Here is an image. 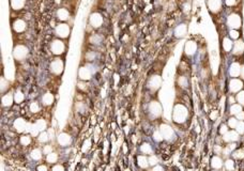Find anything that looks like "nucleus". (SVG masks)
<instances>
[{
    "instance_id": "f257e3e1",
    "label": "nucleus",
    "mask_w": 244,
    "mask_h": 171,
    "mask_svg": "<svg viewBox=\"0 0 244 171\" xmlns=\"http://www.w3.org/2000/svg\"><path fill=\"white\" fill-rule=\"evenodd\" d=\"M50 50L54 55H61L64 52L65 50V45L64 43L61 41V40H55V41L52 42V45H50Z\"/></svg>"
},
{
    "instance_id": "f03ea898",
    "label": "nucleus",
    "mask_w": 244,
    "mask_h": 171,
    "mask_svg": "<svg viewBox=\"0 0 244 171\" xmlns=\"http://www.w3.org/2000/svg\"><path fill=\"white\" fill-rule=\"evenodd\" d=\"M28 55V48L24 45H17L13 50V56L16 60H24Z\"/></svg>"
},
{
    "instance_id": "7ed1b4c3",
    "label": "nucleus",
    "mask_w": 244,
    "mask_h": 171,
    "mask_svg": "<svg viewBox=\"0 0 244 171\" xmlns=\"http://www.w3.org/2000/svg\"><path fill=\"white\" fill-rule=\"evenodd\" d=\"M227 24L228 26L230 27L231 29H236L237 30L238 28L241 27V24H242V21H241V17L239 16L238 14H230L228 16V19H227Z\"/></svg>"
},
{
    "instance_id": "20e7f679",
    "label": "nucleus",
    "mask_w": 244,
    "mask_h": 171,
    "mask_svg": "<svg viewBox=\"0 0 244 171\" xmlns=\"http://www.w3.org/2000/svg\"><path fill=\"white\" fill-rule=\"evenodd\" d=\"M63 67H64V64L61 59H55L50 63V71L56 75L61 74L63 72Z\"/></svg>"
},
{
    "instance_id": "39448f33",
    "label": "nucleus",
    "mask_w": 244,
    "mask_h": 171,
    "mask_svg": "<svg viewBox=\"0 0 244 171\" xmlns=\"http://www.w3.org/2000/svg\"><path fill=\"white\" fill-rule=\"evenodd\" d=\"M56 34L61 39L67 37L70 34V27L67 24H59L56 27Z\"/></svg>"
},
{
    "instance_id": "423d86ee",
    "label": "nucleus",
    "mask_w": 244,
    "mask_h": 171,
    "mask_svg": "<svg viewBox=\"0 0 244 171\" xmlns=\"http://www.w3.org/2000/svg\"><path fill=\"white\" fill-rule=\"evenodd\" d=\"M89 21L93 28H100L103 25V16L100 13H92L90 15Z\"/></svg>"
},
{
    "instance_id": "0eeeda50",
    "label": "nucleus",
    "mask_w": 244,
    "mask_h": 171,
    "mask_svg": "<svg viewBox=\"0 0 244 171\" xmlns=\"http://www.w3.org/2000/svg\"><path fill=\"white\" fill-rule=\"evenodd\" d=\"M78 76L82 80H89L92 76V72L90 71L89 66H82L78 71Z\"/></svg>"
},
{
    "instance_id": "6e6552de",
    "label": "nucleus",
    "mask_w": 244,
    "mask_h": 171,
    "mask_svg": "<svg viewBox=\"0 0 244 171\" xmlns=\"http://www.w3.org/2000/svg\"><path fill=\"white\" fill-rule=\"evenodd\" d=\"M242 73V67L238 62H233L229 67V74L231 77H238Z\"/></svg>"
},
{
    "instance_id": "1a4fd4ad",
    "label": "nucleus",
    "mask_w": 244,
    "mask_h": 171,
    "mask_svg": "<svg viewBox=\"0 0 244 171\" xmlns=\"http://www.w3.org/2000/svg\"><path fill=\"white\" fill-rule=\"evenodd\" d=\"M208 7L211 12H218L222 7V0H208Z\"/></svg>"
},
{
    "instance_id": "9d476101",
    "label": "nucleus",
    "mask_w": 244,
    "mask_h": 171,
    "mask_svg": "<svg viewBox=\"0 0 244 171\" xmlns=\"http://www.w3.org/2000/svg\"><path fill=\"white\" fill-rule=\"evenodd\" d=\"M196 50H197V44L194 41H187L184 47L185 54L187 56H192V55H194L196 52Z\"/></svg>"
},
{
    "instance_id": "9b49d317",
    "label": "nucleus",
    "mask_w": 244,
    "mask_h": 171,
    "mask_svg": "<svg viewBox=\"0 0 244 171\" xmlns=\"http://www.w3.org/2000/svg\"><path fill=\"white\" fill-rule=\"evenodd\" d=\"M161 84H162V78L160 76H157V75H155V76L151 77L149 80V88L152 90H157L160 88Z\"/></svg>"
},
{
    "instance_id": "f8f14e48",
    "label": "nucleus",
    "mask_w": 244,
    "mask_h": 171,
    "mask_svg": "<svg viewBox=\"0 0 244 171\" xmlns=\"http://www.w3.org/2000/svg\"><path fill=\"white\" fill-rule=\"evenodd\" d=\"M242 87H243V82L241 81L240 79H238V78L231 79V81H230V84H229V88H230V90H231L232 92H238V91H240V90L242 89Z\"/></svg>"
},
{
    "instance_id": "ddd939ff",
    "label": "nucleus",
    "mask_w": 244,
    "mask_h": 171,
    "mask_svg": "<svg viewBox=\"0 0 244 171\" xmlns=\"http://www.w3.org/2000/svg\"><path fill=\"white\" fill-rule=\"evenodd\" d=\"M187 27L185 24H181L179 25V26L177 27V28L175 29V36L177 37H185V34H187Z\"/></svg>"
},
{
    "instance_id": "4468645a",
    "label": "nucleus",
    "mask_w": 244,
    "mask_h": 171,
    "mask_svg": "<svg viewBox=\"0 0 244 171\" xmlns=\"http://www.w3.org/2000/svg\"><path fill=\"white\" fill-rule=\"evenodd\" d=\"M244 51V42L242 40H238L236 43H233V54L241 55Z\"/></svg>"
},
{
    "instance_id": "2eb2a0df",
    "label": "nucleus",
    "mask_w": 244,
    "mask_h": 171,
    "mask_svg": "<svg viewBox=\"0 0 244 171\" xmlns=\"http://www.w3.org/2000/svg\"><path fill=\"white\" fill-rule=\"evenodd\" d=\"M13 28L16 32L21 33V32H24L26 30V22H25L22 19H17L15 21V22L13 24Z\"/></svg>"
},
{
    "instance_id": "dca6fc26",
    "label": "nucleus",
    "mask_w": 244,
    "mask_h": 171,
    "mask_svg": "<svg viewBox=\"0 0 244 171\" xmlns=\"http://www.w3.org/2000/svg\"><path fill=\"white\" fill-rule=\"evenodd\" d=\"M69 16H70L69 11H67V9H64V7H61V9H59L57 11V17L59 21H61V22L67 21V19L69 18Z\"/></svg>"
},
{
    "instance_id": "f3484780",
    "label": "nucleus",
    "mask_w": 244,
    "mask_h": 171,
    "mask_svg": "<svg viewBox=\"0 0 244 171\" xmlns=\"http://www.w3.org/2000/svg\"><path fill=\"white\" fill-rule=\"evenodd\" d=\"M223 48L225 51H230V50L233 48L232 41H231L230 39H228V37H225V39L223 40Z\"/></svg>"
},
{
    "instance_id": "a211bd4d",
    "label": "nucleus",
    "mask_w": 244,
    "mask_h": 171,
    "mask_svg": "<svg viewBox=\"0 0 244 171\" xmlns=\"http://www.w3.org/2000/svg\"><path fill=\"white\" fill-rule=\"evenodd\" d=\"M25 6V0H11V7L14 10H21Z\"/></svg>"
},
{
    "instance_id": "6ab92c4d",
    "label": "nucleus",
    "mask_w": 244,
    "mask_h": 171,
    "mask_svg": "<svg viewBox=\"0 0 244 171\" xmlns=\"http://www.w3.org/2000/svg\"><path fill=\"white\" fill-rule=\"evenodd\" d=\"M150 109H151V111H152L153 114L157 115L161 114V106L157 104V102H153L152 104H151Z\"/></svg>"
},
{
    "instance_id": "aec40b11",
    "label": "nucleus",
    "mask_w": 244,
    "mask_h": 171,
    "mask_svg": "<svg viewBox=\"0 0 244 171\" xmlns=\"http://www.w3.org/2000/svg\"><path fill=\"white\" fill-rule=\"evenodd\" d=\"M70 141H71V139H70V137L67 136V134H62V135H60V137H59V142L61 143V144H63V145H65V144H67Z\"/></svg>"
},
{
    "instance_id": "412c9836",
    "label": "nucleus",
    "mask_w": 244,
    "mask_h": 171,
    "mask_svg": "<svg viewBox=\"0 0 244 171\" xmlns=\"http://www.w3.org/2000/svg\"><path fill=\"white\" fill-rule=\"evenodd\" d=\"M162 132H163V135L165 136L166 138H168L169 136L172 135V130L170 127H168L167 125H163L162 126Z\"/></svg>"
},
{
    "instance_id": "4be33fe9",
    "label": "nucleus",
    "mask_w": 244,
    "mask_h": 171,
    "mask_svg": "<svg viewBox=\"0 0 244 171\" xmlns=\"http://www.w3.org/2000/svg\"><path fill=\"white\" fill-rule=\"evenodd\" d=\"M52 100H54V96H52V94H50V93H46V94H45L43 96V102L46 105L52 104Z\"/></svg>"
},
{
    "instance_id": "5701e85b",
    "label": "nucleus",
    "mask_w": 244,
    "mask_h": 171,
    "mask_svg": "<svg viewBox=\"0 0 244 171\" xmlns=\"http://www.w3.org/2000/svg\"><path fill=\"white\" fill-rule=\"evenodd\" d=\"M12 100H13L12 95L11 94H7V95H4V96L2 97V103H3V105L7 106V105H10L12 103Z\"/></svg>"
},
{
    "instance_id": "b1692460",
    "label": "nucleus",
    "mask_w": 244,
    "mask_h": 171,
    "mask_svg": "<svg viewBox=\"0 0 244 171\" xmlns=\"http://www.w3.org/2000/svg\"><path fill=\"white\" fill-rule=\"evenodd\" d=\"M90 42L93 43V44H100L102 42V37L99 36V34H93L90 37Z\"/></svg>"
},
{
    "instance_id": "393cba45",
    "label": "nucleus",
    "mask_w": 244,
    "mask_h": 171,
    "mask_svg": "<svg viewBox=\"0 0 244 171\" xmlns=\"http://www.w3.org/2000/svg\"><path fill=\"white\" fill-rule=\"evenodd\" d=\"M229 36H230L231 39H233V40H238V39H239V37H240V33H239L238 30H236V29H231V30H230V32H229Z\"/></svg>"
},
{
    "instance_id": "a878e982",
    "label": "nucleus",
    "mask_w": 244,
    "mask_h": 171,
    "mask_svg": "<svg viewBox=\"0 0 244 171\" xmlns=\"http://www.w3.org/2000/svg\"><path fill=\"white\" fill-rule=\"evenodd\" d=\"M24 126H25V122L22 121V119H19L18 121H16V123H15V127H16L17 129L19 130V132L24 129Z\"/></svg>"
},
{
    "instance_id": "bb28decb",
    "label": "nucleus",
    "mask_w": 244,
    "mask_h": 171,
    "mask_svg": "<svg viewBox=\"0 0 244 171\" xmlns=\"http://www.w3.org/2000/svg\"><path fill=\"white\" fill-rule=\"evenodd\" d=\"M15 100H16L17 103H21L22 100H24V94H22V92L17 91L16 93H15V96H14Z\"/></svg>"
},
{
    "instance_id": "cd10ccee",
    "label": "nucleus",
    "mask_w": 244,
    "mask_h": 171,
    "mask_svg": "<svg viewBox=\"0 0 244 171\" xmlns=\"http://www.w3.org/2000/svg\"><path fill=\"white\" fill-rule=\"evenodd\" d=\"M138 164H139L142 167H147V158H145V157H142V156H140V157H138Z\"/></svg>"
},
{
    "instance_id": "c85d7f7f",
    "label": "nucleus",
    "mask_w": 244,
    "mask_h": 171,
    "mask_svg": "<svg viewBox=\"0 0 244 171\" xmlns=\"http://www.w3.org/2000/svg\"><path fill=\"white\" fill-rule=\"evenodd\" d=\"M237 100L240 104H244V91H241L237 95Z\"/></svg>"
},
{
    "instance_id": "c756f323",
    "label": "nucleus",
    "mask_w": 244,
    "mask_h": 171,
    "mask_svg": "<svg viewBox=\"0 0 244 171\" xmlns=\"http://www.w3.org/2000/svg\"><path fill=\"white\" fill-rule=\"evenodd\" d=\"M240 111H241L240 105H233V106L231 107V112H232V114H239Z\"/></svg>"
},
{
    "instance_id": "7c9ffc66",
    "label": "nucleus",
    "mask_w": 244,
    "mask_h": 171,
    "mask_svg": "<svg viewBox=\"0 0 244 171\" xmlns=\"http://www.w3.org/2000/svg\"><path fill=\"white\" fill-rule=\"evenodd\" d=\"M225 139L226 140H236L237 139V135H236L235 133H229V134L226 135Z\"/></svg>"
},
{
    "instance_id": "2f4dec72",
    "label": "nucleus",
    "mask_w": 244,
    "mask_h": 171,
    "mask_svg": "<svg viewBox=\"0 0 244 171\" xmlns=\"http://www.w3.org/2000/svg\"><path fill=\"white\" fill-rule=\"evenodd\" d=\"M212 165L214 166V167H216V168L221 167V166H222V164H221V159H220V158H217V157L213 158V164Z\"/></svg>"
},
{
    "instance_id": "473e14b6",
    "label": "nucleus",
    "mask_w": 244,
    "mask_h": 171,
    "mask_svg": "<svg viewBox=\"0 0 244 171\" xmlns=\"http://www.w3.org/2000/svg\"><path fill=\"white\" fill-rule=\"evenodd\" d=\"M32 157L36 158V159H39L40 157H41V154H40V151L39 150H36L32 152Z\"/></svg>"
},
{
    "instance_id": "72a5a7b5",
    "label": "nucleus",
    "mask_w": 244,
    "mask_h": 171,
    "mask_svg": "<svg viewBox=\"0 0 244 171\" xmlns=\"http://www.w3.org/2000/svg\"><path fill=\"white\" fill-rule=\"evenodd\" d=\"M225 2L228 7H232L237 3V0H225Z\"/></svg>"
},
{
    "instance_id": "f704fd0d",
    "label": "nucleus",
    "mask_w": 244,
    "mask_h": 171,
    "mask_svg": "<svg viewBox=\"0 0 244 171\" xmlns=\"http://www.w3.org/2000/svg\"><path fill=\"white\" fill-rule=\"evenodd\" d=\"M94 57H95V54H94V52H92V51H90V52H88V54H87V59H89V60H93Z\"/></svg>"
},
{
    "instance_id": "c9c22d12",
    "label": "nucleus",
    "mask_w": 244,
    "mask_h": 171,
    "mask_svg": "<svg viewBox=\"0 0 244 171\" xmlns=\"http://www.w3.org/2000/svg\"><path fill=\"white\" fill-rule=\"evenodd\" d=\"M142 151L144 152H151V148L149 144H144L142 145Z\"/></svg>"
},
{
    "instance_id": "e433bc0d",
    "label": "nucleus",
    "mask_w": 244,
    "mask_h": 171,
    "mask_svg": "<svg viewBox=\"0 0 244 171\" xmlns=\"http://www.w3.org/2000/svg\"><path fill=\"white\" fill-rule=\"evenodd\" d=\"M179 82H180V85H183V87H184V86H187V79H185V77H180V79H179Z\"/></svg>"
},
{
    "instance_id": "4c0bfd02",
    "label": "nucleus",
    "mask_w": 244,
    "mask_h": 171,
    "mask_svg": "<svg viewBox=\"0 0 244 171\" xmlns=\"http://www.w3.org/2000/svg\"><path fill=\"white\" fill-rule=\"evenodd\" d=\"M22 143H25V144H27V143H29V142H30V138H29V137H27V136H24V137L22 138Z\"/></svg>"
},
{
    "instance_id": "58836bf2",
    "label": "nucleus",
    "mask_w": 244,
    "mask_h": 171,
    "mask_svg": "<svg viewBox=\"0 0 244 171\" xmlns=\"http://www.w3.org/2000/svg\"><path fill=\"white\" fill-rule=\"evenodd\" d=\"M31 110L33 112H37V110H39V106L36 104V103H33V104H31Z\"/></svg>"
},
{
    "instance_id": "ea45409f",
    "label": "nucleus",
    "mask_w": 244,
    "mask_h": 171,
    "mask_svg": "<svg viewBox=\"0 0 244 171\" xmlns=\"http://www.w3.org/2000/svg\"><path fill=\"white\" fill-rule=\"evenodd\" d=\"M229 125H230L231 127L237 126V120H236V119H230V121H229Z\"/></svg>"
},
{
    "instance_id": "a19ab883",
    "label": "nucleus",
    "mask_w": 244,
    "mask_h": 171,
    "mask_svg": "<svg viewBox=\"0 0 244 171\" xmlns=\"http://www.w3.org/2000/svg\"><path fill=\"white\" fill-rule=\"evenodd\" d=\"M57 159V155L56 154H50L48 156V160L49 162H55Z\"/></svg>"
},
{
    "instance_id": "79ce46f5",
    "label": "nucleus",
    "mask_w": 244,
    "mask_h": 171,
    "mask_svg": "<svg viewBox=\"0 0 244 171\" xmlns=\"http://www.w3.org/2000/svg\"><path fill=\"white\" fill-rule=\"evenodd\" d=\"M37 126H39V128L40 129H43V127H45V122L44 121H39L37 122Z\"/></svg>"
},
{
    "instance_id": "37998d69",
    "label": "nucleus",
    "mask_w": 244,
    "mask_h": 171,
    "mask_svg": "<svg viewBox=\"0 0 244 171\" xmlns=\"http://www.w3.org/2000/svg\"><path fill=\"white\" fill-rule=\"evenodd\" d=\"M40 140H41V141H46V140H47V135L45 134V133H44V134H41V136H40Z\"/></svg>"
},
{
    "instance_id": "c03bdc74",
    "label": "nucleus",
    "mask_w": 244,
    "mask_h": 171,
    "mask_svg": "<svg viewBox=\"0 0 244 171\" xmlns=\"http://www.w3.org/2000/svg\"><path fill=\"white\" fill-rule=\"evenodd\" d=\"M238 130H239L240 133H243V132H244V124H243V123H241V124L238 125Z\"/></svg>"
},
{
    "instance_id": "a18cd8bd",
    "label": "nucleus",
    "mask_w": 244,
    "mask_h": 171,
    "mask_svg": "<svg viewBox=\"0 0 244 171\" xmlns=\"http://www.w3.org/2000/svg\"><path fill=\"white\" fill-rule=\"evenodd\" d=\"M226 166H227V168H228V169H232V167H233V164H232V162H231V160H228V162H227V164H226Z\"/></svg>"
},
{
    "instance_id": "49530a36",
    "label": "nucleus",
    "mask_w": 244,
    "mask_h": 171,
    "mask_svg": "<svg viewBox=\"0 0 244 171\" xmlns=\"http://www.w3.org/2000/svg\"><path fill=\"white\" fill-rule=\"evenodd\" d=\"M150 163H151V164H152V165L157 164V158H155L154 156H152V157L150 158Z\"/></svg>"
},
{
    "instance_id": "de8ad7c7",
    "label": "nucleus",
    "mask_w": 244,
    "mask_h": 171,
    "mask_svg": "<svg viewBox=\"0 0 244 171\" xmlns=\"http://www.w3.org/2000/svg\"><path fill=\"white\" fill-rule=\"evenodd\" d=\"M154 139L155 140H162V137H161V135L158 134V133H157V134H154Z\"/></svg>"
},
{
    "instance_id": "09e8293b",
    "label": "nucleus",
    "mask_w": 244,
    "mask_h": 171,
    "mask_svg": "<svg viewBox=\"0 0 244 171\" xmlns=\"http://www.w3.org/2000/svg\"><path fill=\"white\" fill-rule=\"evenodd\" d=\"M54 171H63V169H62L61 167H59V166H58V167L54 168Z\"/></svg>"
},
{
    "instance_id": "8fccbe9b",
    "label": "nucleus",
    "mask_w": 244,
    "mask_h": 171,
    "mask_svg": "<svg viewBox=\"0 0 244 171\" xmlns=\"http://www.w3.org/2000/svg\"><path fill=\"white\" fill-rule=\"evenodd\" d=\"M153 171H163V169L161 167H155L154 169H153Z\"/></svg>"
},
{
    "instance_id": "3c124183",
    "label": "nucleus",
    "mask_w": 244,
    "mask_h": 171,
    "mask_svg": "<svg viewBox=\"0 0 244 171\" xmlns=\"http://www.w3.org/2000/svg\"><path fill=\"white\" fill-rule=\"evenodd\" d=\"M39 171H46V168L42 166V167H40V168H39Z\"/></svg>"
},
{
    "instance_id": "603ef678",
    "label": "nucleus",
    "mask_w": 244,
    "mask_h": 171,
    "mask_svg": "<svg viewBox=\"0 0 244 171\" xmlns=\"http://www.w3.org/2000/svg\"><path fill=\"white\" fill-rule=\"evenodd\" d=\"M49 151H50V148H48V147H47L46 149H45V152H46V153H47V152H49Z\"/></svg>"
}]
</instances>
